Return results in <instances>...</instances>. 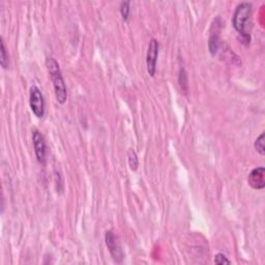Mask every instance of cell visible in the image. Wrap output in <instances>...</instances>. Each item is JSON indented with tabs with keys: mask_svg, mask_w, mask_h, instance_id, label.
I'll return each instance as SVG.
<instances>
[{
	"mask_svg": "<svg viewBox=\"0 0 265 265\" xmlns=\"http://www.w3.org/2000/svg\"><path fill=\"white\" fill-rule=\"evenodd\" d=\"M105 241H106L107 248H108L112 258L116 262H121L122 259H123V252H122L120 244L117 240V237L113 233V231L109 230V231L106 232V234H105Z\"/></svg>",
	"mask_w": 265,
	"mask_h": 265,
	"instance_id": "8992f818",
	"label": "cell"
},
{
	"mask_svg": "<svg viewBox=\"0 0 265 265\" xmlns=\"http://www.w3.org/2000/svg\"><path fill=\"white\" fill-rule=\"evenodd\" d=\"M2 50H0V63H2V67L4 69H8L10 61H9V55L7 53V49H6V45H5V41L2 38Z\"/></svg>",
	"mask_w": 265,
	"mask_h": 265,
	"instance_id": "9c48e42d",
	"label": "cell"
},
{
	"mask_svg": "<svg viewBox=\"0 0 265 265\" xmlns=\"http://www.w3.org/2000/svg\"><path fill=\"white\" fill-rule=\"evenodd\" d=\"M130 3L129 2H124L121 3L120 5V14L122 17L123 21H127L129 17V12H130Z\"/></svg>",
	"mask_w": 265,
	"mask_h": 265,
	"instance_id": "8fae6325",
	"label": "cell"
},
{
	"mask_svg": "<svg viewBox=\"0 0 265 265\" xmlns=\"http://www.w3.org/2000/svg\"><path fill=\"white\" fill-rule=\"evenodd\" d=\"M257 152L260 154V156H264L265 154V145H264V132H262V134L256 139L255 141V144H254Z\"/></svg>",
	"mask_w": 265,
	"mask_h": 265,
	"instance_id": "30bf717a",
	"label": "cell"
},
{
	"mask_svg": "<svg viewBox=\"0 0 265 265\" xmlns=\"http://www.w3.org/2000/svg\"><path fill=\"white\" fill-rule=\"evenodd\" d=\"M180 82H181V86L182 90L187 93L188 92V78H187V74L186 71L183 69L181 71V75H180Z\"/></svg>",
	"mask_w": 265,
	"mask_h": 265,
	"instance_id": "7c38bea8",
	"label": "cell"
},
{
	"mask_svg": "<svg viewBox=\"0 0 265 265\" xmlns=\"http://www.w3.org/2000/svg\"><path fill=\"white\" fill-rule=\"evenodd\" d=\"M46 67L48 69V72L50 74V77L54 86L56 100L59 104L63 105L68 99V92H67L65 82L63 80L59 64L54 58H48L46 60Z\"/></svg>",
	"mask_w": 265,
	"mask_h": 265,
	"instance_id": "7a4b0ae2",
	"label": "cell"
},
{
	"mask_svg": "<svg viewBox=\"0 0 265 265\" xmlns=\"http://www.w3.org/2000/svg\"><path fill=\"white\" fill-rule=\"evenodd\" d=\"M253 7L249 3H241L236 7L233 15L232 24L234 29L241 35L247 45L250 43V31H251V18Z\"/></svg>",
	"mask_w": 265,
	"mask_h": 265,
	"instance_id": "6da1fadb",
	"label": "cell"
},
{
	"mask_svg": "<svg viewBox=\"0 0 265 265\" xmlns=\"http://www.w3.org/2000/svg\"><path fill=\"white\" fill-rule=\"evenodd\" d=\"M127 158H128L129 168L132 171H136L138 169V166H139V161H138V157H137V153L135 152V150L129 149L128 153H127Z\"/></svg>",
	"mask_w": 265,
	"mask_h": 265,
	"instance_id": "ba28073f",
	"label": "cell"
},
{
	"mask_svg": "<svg viewBox=\"0 0 265 265\" xmlns=\"http://www.w3.org/2000/svg\"><path fill=\"white\" fill-rule=\"evenodd\" d=\"M32 142H33L36 160L39 164L43 165L46 163L47 146H46L45 140H43V137L41 136V134L37 129H34L32 131Z\"/></svg>",
	"mask_w": 265,
	"mask_h": 265,
	"instance_id": "5b68a950",
	"label": "cell"
},
{
	"mask_svg": "<svg viewBox=\"0 0 265 265\" xmlns=\"http://www.w3.org/2000/svg\"><path fill=\"white\" fill-rule=\"evenodd\" d=\"M29 105L32 113L37 118H42L45 115V102L43 97L37 86H31L29 95Z\"/></svg>",
	"mask_w": 265,
	"mask_h": 265,
	"instance_id": "3957f363",
	"label": "cell"
},
{
	"mask_svg": "<svg viewBox=\"0 0 265 265\" xmlns=\"http://www.w3.org/2000/svg\"><path fill=\"white\" fill-rule=\"evenodd\" d=\"M248 183L255 190H263L265 187V169L263 167L253 169L249 174Z\"/></svg>",
	"mask_w": 265,
	"mask_h": 265,
	"instance_id": "52a82bcc",
	"label": "cell"
},
{
	"mask_svg": "<svg viewBox=\"0 0 265 265\" xmlns=\"http://www.w3.org/2000/svg\"><path fill=\"white\" fill-rule=\"evenodd\" d=\"M214 263L216 264H231V261L224 254H216L214 256Z\"/></svg>",
	"mask_w": 265,
	"mask_h": 265,
	"instance_id": "4fadbf2b",
	"label": "cell"
},
{
	"mask_svg": "<svg viewBox=\"0 0 265 265\" xmlns=\"http://www.w3.org/2000/svg\"><path fill=\"white\" fill-rule=\"evenodd\" d=\"M159 50H160L159 41L156 38H152L149 41L147 56H146L147 73L151 77H154L156 72H157V62H158V57H159Z\"/></svg>",
	"mask_w": 265,
	"mask_h": 265,
	"instance_id": "277c9868",
	"label": "cell"
}]
</instances>
